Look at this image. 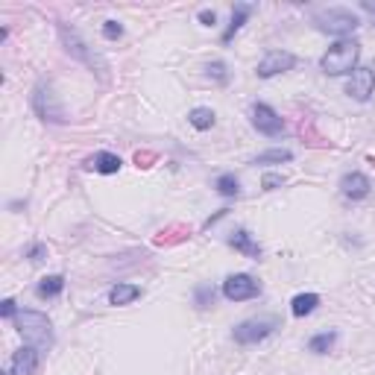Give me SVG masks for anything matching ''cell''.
<instances>
[{"mask_svg": "<svg viewBox=\"0 0 375 375\" xmlns=\"http://www.w3.org/2000/svg\"><path fill=\"white\" fill-rule=\"evenodd\" d=\"M249 15H253V6H249V4H238V6L232 9V21H229V27L223 30V44H229V41L241 33V27L249 21Z\"/></svg>", "mask_w": 375, "mask_h": 375, "instance_id": "9a60e30c", "label": "cell"}, {"mask_svg": "<svg viewBox=\"0 0 375 375\" xmlns=\"http://www.w3.org/2000/svg\"><path fill=\"white\" fill-rule=\"evenodd\" d=\"M261 293V282H255L249 273H235L223 282V296L229 302H246V299H255Z\"/></svg>", "mask_w": 375, "mask_h": 375, "instance_id": "52a82bcc", "label": "cell"}, {"mask_svg": "<svg viewBox=\"0 0 375 375\" xmlns=\"http://www.w3.org/2000/svg\"><path fill=\"white\" fill-rule=\"evenodd\" d=\"M0 317H4V319H15L18 317L15 299H4V302H0Z\"/></svg>", "mask_w": 375, "mask_h": 375, "instance_id": "83f0119b", "label": "cell"}, {"mask_svg": "<svg viewBox=\"0 0 375 375\" xmlns=\"http://www.w3.org/2000/svg\"><path fill=\"white\" fill-rule=\"evenodd\" d=\"M138 296H141V287H138V285H130V282H117V285L109 290V302L120 308V305H132Z\"/></svg>", "mask_w": 375, "mask_h": 375, "instance_id": "5bb4252c", "label": "cell"}, {"mask_svg": "<svg viewBox=\"0 0 375 375\" xmlns=\"http://www.w3.org/2000/svg\"><path fill=\"white\" fill-rule=\"evenodd\" d=\"M18 334L23 337L27 346H36L38 352L44 355L50 346H53V322L47 319V314L41 311H33V308H21L18 317L12 319Z\"/></svg>", "mask_w": 375, "mask_h": 375, "instance_id": "6da1fadb", "label": "cell"}, {"mask_svg": "<svg viewBox=\"0 0 375 375\" xmlns=\"http://www.w3.org/2000/svg\"><path fill=\"white\" fill-rule=\"evenodd\" d=\"M206 77L214 80V83H220V85H226L229 83V70H226V65H223V62H208L206 65Z\"/></svg>", "mask_w": 375, "mask_h": 375, "instance_id": "cb8c5ba5", "label": "cell"}, {"mask_svg": "<svg viewBox=\"0 0 375 375\" xmlns=\"http://www.w3.org/2000/svg\"><path fill=\"white\" fill-rule=\"evenodd\" d=\"M369 191H372V182H369L366 173H361V170L346 173V176L340 179V194L346 199H366Z\"/></svg>", "mask_w": 375, "mask_h": 375, "instance_id": "7c38bea8", "label": "cell"}, {"mask_svg": "<svg viewBox=\"0 0 375 375\" xmlns=\"http://www.w3.org/2000/svg\"><path fill=\"white\" fill-rule=\"evenodd\" d=\"M358 59H361V44L355 38H340L322 53L319 70L326 77H346V73H352L358 68Z\"/></svg>", "mask_w": 375, "mask_h": 375, "instance_id": "7a4b0ae2", "label": "cell"}, {"mask_svg": "<svg viewBox=\"0 0 375 375\" xmlns=\"http://www.w3.org/2000/svg\"><path fill=\"white\" fill-rule=\"evenodd\" d=\"M293 68H296V56L290 50H270V53H264V59L258 62L255 73L261 80H270V77H279V73H287Z\"/></svg>", "mask_w": 375, "mask_h": 375, "instance_id": "9c48e42d", "label": "cell"}, {"mask_svg": "<svg viewBox=\"0 0 375 375\" xmlns=\"http://www.w3.org/2000/svg\"><path fill=\"white\" fill-rule=\"evenodd\" d=\"M33 109L44 123H68V115L59 103V97L50 83H38L33 91Z\"/></svg>", "mask_w": 375, "mask_h": 375, "instance_id": "277c9868", "label": "cell"}, {"mask_svg": "<svg viewBox=\"0 0 375 375\" xmlns=\"http://www.w3.org/2000/svg\"><path fill=\"white\" fill-rule=\"evenodd\" d=\"M27 258H30L33 264L44 261V258H47V246H44V243H33V246L27 249Z\"/></svg>", "mask_w": 375, "mask_h": 375, "instance_id": "4316f807", "label": "cell"}, {"mask_svg": "<svg viewBox=\"0 0 375 375\" xmlns=\"http://www.w3.org/2000/svg\"><path fill=\"white\" fill-rule=\"evenodd\" d=\"M334 340H337V332H319V334H314V337L308 340V352H314V355H326L329 349L334 346Z\"/></svg>", "mask_w": 375, "mask_h": 375, "instance_id": "44dd1931", "label": "cell"}, {"mask_svg": "<svg viewBox=\"0 0 375 375\" xmlns=\"http://www.w3.org/2000/svg\"><path fill=\"white\" fill-rule=\"evenodd\" d=\"M276 329H279V319L276 317H255V319H243L241 326H235L232 337L241 346H255V343L267 340Z\"/></svg>", "mask_w": 375, "mask_h": 375, "instance_id": "5b68a950", "label": "cell"}, {"mask_svg": "<svg viewBox=\"0 0 375 375\" xmlns=\"http://www.w3.org/2000/svg\"><path fill=\"white\" fill-rule=\"evenodd\" d=\"M6 375H12V372H6Z\"/></svg>", "mask_w": 375, "mask_h": 375, "instance_id": "4dcf8cb0", "label": "cell"}, {"mask_svg": "<svg viewBox=\"0 0 375 375\" xmlns=\"http://www.w3.org/2000/svg\"><path fill=\"white\" fill-rule=\"evenodd\" d=\"M103 38H109V41L123 38V27H120L117 21H106V23H103Z\"/></svg>", "mask_w": 375, "mask_h": 375, "instance_id": "484cf974", "label": "cell"}, {"mask_svg": "<svg viewBox=\"0 0 375 375\" xmlns=\"http://www.w3.org/2000/svg\"><path fill=\"white\" fill-rule=\"evenodd\" d=\"M346 94L358 100V103H366V100L375 94V65H361L352 70V77L346 83Z\"/></svg>", "mask_w": 375, "mask_h": 375, "instance_id": "ba28073f", "label": "cell"}, {"mask_svg": "<svg viewBox=\"0 0 375 375\" xmlns=\"http://www.w3.org/2000/svg\"><path fill=\"white\" fill-rule=\"evenodd\" d=\"M361 9H364V12H369V15L375 18V4H372V0H364V4H361Z\"/></svg>", "mask_w": 375, "mask_h": 375, "instance_id": "f546056e", "label": "cell"}, {"mask_svg": "<svg viewBox=\"0 0 375 375\" xmlns=\"http://www.w3.org/2000/svg\"><path fill=\"white\" fill-rule=\"evenodd\" d=\"M38 366H41V352L36 346H21L9 361L12 375H38Z\"/></svg>", "mask_w": 375, "mask_h": 375, "instance_id": "8fae6325", "label": "cell"}, {"mask_svg": "<svg viewBox=\"0 0 375 375\" xmlns=\"http://www.w3.org/2000/svg\"><path fill=\"white\" fill-rule=\"evenodd\" d=\"M253 127H255L261 135H267V138H279V135L285 132V120H282V115L273 109V106L255 103V106H253Z\"/></svg>", "mask_w": 375, "mask_h": 375, "instance_id": "30bf717a", "label": "cell"}, {"mask_svg": "<svg viewBox=\"0 0 375 375\" xmlns=\"http://www.w3.org/2000/svg\"><path fill=\"white\" fill-rule=\"evenodd\" d=\"M199 23H206V27H214V23H217V12H214V9H203V12H199Z\"/></svg>", "mask_w": 375, "mask_h": 375, "instance_id": "f1b7e54d", "label": "cell"}, {"mask_svg": "<svg viewBox=\"0 0 375 375\" xmlns=\"http://www.w3.org/2000/svg\"><path fill=\"white\" fill-rule=\"evenodd\" d=\"M59 38H62V44H65V50L73 56V59H80L83 65H88V68H97V70H103V65L97 62V56H94V50L80 38V33L77 30H70L68 23H59Z\"/></svg>", "mask_w": 375, "mask_h": 375, "instance_id": "8992f818", "label": "cell"}, {"mask_svg": "<svg viewBox=\"0 0 375 375\" xmlns=\"http://www.w3.org/2000/svg\"><path fill=\"white\" fill-rule=\"evenodd\" d=\"M285 185V176L282 173H264L261 176V188L264 191H276V188H282Z\"/></svg>", "mask_w": 375, "mask_h": 375, "instance_id": "d4e9b609", "label": "cell"}, {"mask_svg": "<svg viewBox=\"0 0 375 375\" xmlns=\"http://www.w3.org/2000/svg\"><path fill=\"white\" fill-rule=\"evenodd\" d=\"M293 153L290 149H267V153H258L253 159V164H282V162H290Z\"/></svg>", "mask_w": 375, "mask_h": 375, "instance_id": "7402d4cb", "label": "cell"}, {"mask_svg": "<svg viewBox=\"0 0 375 375\" xmlns=\"http://www.w3.org/2000/svg\"><path fill=\"white\" fill-rule=\"evenodd\" d=\"M311 23L319 30V33H329V36H352L358 27H361V18L352 12V9H343V6H332V9H322V12H314Z\"/></svg>", "mask_w": 375, "mask_h": 375, "instance_id": "3957f363", "label": "cell"}, {"mask_svg": "<svg viewBox=\"0 0 375 375\" xmlns=\"http://www.w3.org/2000/svg\"><path fill=\"white\" fill-rule=\"evenodd\" d=\"M62 290H65V276H59V273H56V276H44L36 285V296L38 299H56Z\"/></svg>", "mask_w": 375, "mask_h": 375, "instance_id": "e0dca14e", "label": "cell"}, {"mask_svg": "<svg viewBox=\"0 0 375 375\" xmlns=\"http://www.w3.org/2000/svg\"><path fill=\"white\" fill-rule=\"evenodd\" d=\"M188 123H191L194 130L206 132V130H211V127H214V112H211V109H206V106H196V109H191V112H188Z\"/></svg>", "mask_w": 375, "mask_h": 375, "instance_id": "ffe728a7", "label": "cell"}, {"mask_svg": "<svg viewBox=\"0 0 375 375\" xmlns=\"http://www.w3.org/2000/svg\"><path fill=\"white\" fill-rule=\"evenodd\" d=\"M194 305L203 308V311L211 308V305H214V287H211V285H196V287H194Z\"/></svg>", "mask_w": 375, "mask_h": 375, "instance_id": "603a6c76", "label": "cell"}, {"mask_svg": "<svg viewBox=\"0 0 375 375\" xmlns=\"http://www.w3.org/2000/svg\"><path fill=\"white\" fill-rule=\"evenodd\" d=\"M317 305H319V296L317 293H299V296H293L290 311H293V317H308V314L317 311Z\"/></svg>", "mask_w": 375, "mask_h": 375, "instance_id": "ac0fdd59", "label": "cell"}, {"mask_svg": "<svg viewBox=\"0 0 375 375\" xmlns=\"http://www.w3.org/2000/svg\"><path fill=\"white\" fill-rule=\"evenodd\" d=\"M214 188H217L220 196H226V199L241 196V182H238L235 173H220V176L214 179Z\"/></svg>", "mask_w": 375, "mask_h": 375, "instance_id": "d6986e66", "label": "cell"}, {"mask_svg": "<svg viewBox=\"0 0 375 375\" xmlns=\"http://www.w3.org/2000/svg\"><path fill=\"white\" fill-rule=\"evenodd\" d=\"M229 246L232 249H238L241 255H246V258H253V261H258L261 258V246H258V241L249 235L246 229H235L232 235H229Z\"/></svg>", "mask_w": 375, "mask_h": 375, "instance_id": "4fadbf2b", "label": "cell"}, {"mask_svg": "<svg viewBox=\"0 0 375 375\" xmlns=\"http://www.w3.org/2000/svg\"><path fill=\"white\" fill-rule=\"evenodd\" d=\"M85 164H88L91 170H97V173H103V176H112V173L120 170L123 162H120L115 153H97V156H91Z\"/></svg>", "mask_w": 375, "mask_h": 375, "instance_id": "2e32d148", "label": "cell"}]
</instances>
